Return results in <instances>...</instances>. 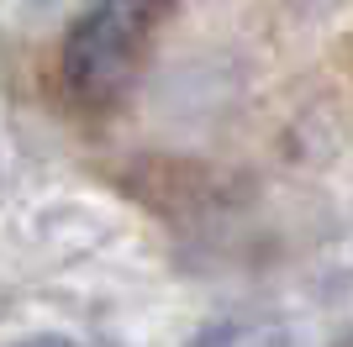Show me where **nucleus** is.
Masks as SVG:
<instances>
[{
	"label": "nucleus",
	"mask_w": 353,
	"mask_h": 347,
	"mask_svg": "<svg viewBox=\"0 0 353 347\" xmlns=\"http://www.w3.org/2000/svg\"><path fill=\"white\" fill-rule=\"evenodd\" d=\"M159 11L153 6H90L63 37V85L79 105H111L132 85Z\"/></svg>",
	"instance_id": "f257e3e1"
},
{
	"label": "nucleus",
	"mask_w": 353,
	"mask_h": 347,
	"mask_svg": "<svg viewBox=\"0 0 353 347\" xmlns=\"http://www.w3.org/2000/svg\"><path fill=\"white\" fill-rule=\"evenodd\" d=\"M21 347H69V342H59V337H37V342H21Z\"/></svg>",
	"instance_id": "f03ea898"
}]
</instances>
